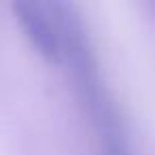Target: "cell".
<instances>
[{
    "label": "cell",
    "mask_w": 155,
    "mask_h": 155,
    "mask_svg": "<svg viewBox=\"0 0 155 155\" xmlns=\"http://www.w3.org/2000/svg\"><path fill=\"white\" fill-rule=\"evenodd\" d=\"M13 13L17 24L21 26L26 38L34 47V51L49 64L62 62V43L60 28L49 2H34V0H17L13 5Z\"/></svg>",
    "instance_id": "1"
},
{
    "label": "cell",
    "mask_w": 155,
    "mask_h": 155,
    "mask_svg": "<svg viewBox=\"0 0 155 155\" xmlns=\"http://www.w3.org/2000/svg\"><path fill=\"white\" fill-rule=\"evenodd\" d=\"M91 121L100 138V155H132L121 113L113 100H108L100 110H96L91 115Z\"/></svg>",
    "instance_id": "2"
}]
</instances>
